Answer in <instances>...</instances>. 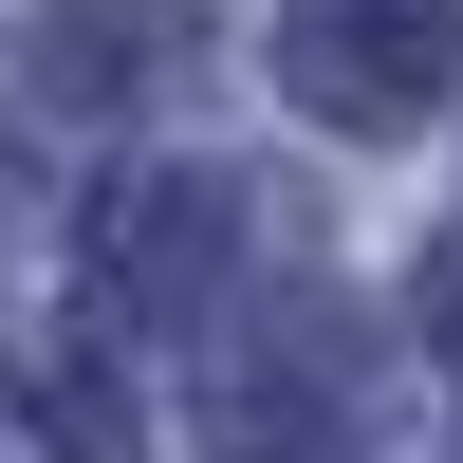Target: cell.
Segmentation results:
<instances>
[{
    "instance_id": "1",
    "label": "cell",
    "mask_w": 463,
    "mask_h": 463,
    "mask_svg": "<svg viewBox=\"0 0 463 463\" xmlns=\"http://www.w3.org/2000/svg\"><path fill=\"white\" fill-rule=\"evenodd\" d=\"M445 353H463V260H445Z\"/></svg>"
}]
</instances>
